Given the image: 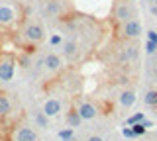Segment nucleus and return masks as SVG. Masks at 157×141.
<instances>
[{
	"mask_svg": "<svg viewBox=\"0 0 157 141\" xmlns=\"http://www.w3.org/2000/svg\"><path fill=\"white\" fill-rule=\"evenodd\" d=\"M43 12L53 20H65L67 16L73 14V8L67 0H47L45 6H43Z\"/></svg>",
	"mask_w": 157,
	"mask_h": 141,
	"instance_id": "obj_5",
	"label": "nucleus"
},
{
	"mask_svg": "<svg viewBox=\"0 0 157 141\" xmlns=\"http://www.w3.org/2000/svg\"><path fill=\"white\" fill-rule=\"evenodd\" d=\"M8 141H37V131L26 124L16 125V128L10 129Z\"/></svg>",
	"mask_w": 157,
	"mask_h": 141,
	"instance_id": "obj_8",
	"label": "nucleus"
},
{
	"mask_svg": "<svg viewBox=\"0 0 157 141\" xmlns=\"http://www.w3.org/2000/svg\"><path fill=\"white\" fill-rule=\"evenodd\" d=\"M144 120H145V116L141 114V112H137V114H134V116H130V118H128L126 124L132 125V124H140V121H144Z\"/></svg>",
	"mask_w": 157,
	"mask_h": 141,
	"instance_id": "obj_20",
	"label": "nucleus"
},
{
	"mask_svg": "<svg viewBox=\"0 0 157 141\" xmlns=\"http://www.w3.org/2000/svg\"><path fill=\"white\" fill-rule=\"evenodd\" d=\"M24 22V10L18 2H0V30H16Z\"/></svg>",
	"mask_w": 157,
	"mask_h": 141,
	"instance_id": "obj_2",
	"label": "nucleus"
},
{
	"mask_svg": "<svg viewBox=\"0 0 157 141\" xmlns=\"http://www.w3.org/2000/svg\"><path fill=\"white\" fill-rule=\"evenodd\" d=\"M137 18V8L134 4V0H114L108 14V22L112 24V28H118L120 24H124L128 20Z\"/></svg>",
	"mask_w": 157,
	"mask_h": 141,
	"instance_id": "obj_3",
	"label": "nucleus"
},
{
	"mask_svg": "<svg viewBox=\"0 0 157 141\" xmlns=\"http://www.w3.org/2000/svg\"><path fill=\"white\" fill-rule=\"evenodd\" d=\"M57 137L63 139V141H73V137H75V129H73V128H65V129L57 131Z\"/></svg>",
	"mask_w": 157,
	"mask_h": 141,
	"instance_id": "obj_17",
	"label": "nucleus"
},
{
	"mask_svg": "<svg viewBox=\"0 0 157 141\" xmlns=\"http://www.w3.org/2000/svg\"><path fill=\"white\" fill-rule=\"evenodd\" d=\"M16 65L18 59L14 53L10 51H0V80L2 82H10L14 79V72H16Z\"/></svg>",
	"mask_w": 157,
	"mask_h": 141,
	"instance_id": "obj_6",
	"label": "nucleus"
},
{
	"mask_svg": "<svg viewBox=\"0 0 157 141\" xmlns=\"http://www.w3.org/2000/svg\"><path fill=\"white\" fill-rule=\"evenodd\" d=\"M147 4H157V0H145Z\"/></svg>",
	"mask_w": 157,
	"mask_h": 141,
	"instance_id": "obj_26",
	"label": "nucleus"
},
{
	"mask_svg": "<svg viewBox=\"0 0 157 141\" xmlns=\"http://www.w3.org/2000/svg\"><path fill=\"white\" fill-rule=\"evenodd\" d=\"M141 124H144L147 129H149V128H153V121H149V120H144V121H141Z\"/></svg>",
	"mask_w": 157,
	"mask_h": 141,
	"instance_id": "obj_25",
	"label": "nucleus"
},
{
	"mask_svg": "<svg viewBox=\"0 0 157 141\" xmlns=\"http://www.w3.org/2000/svg\"><path fill=\"white\" fill-rule=\"evenodd\" d=\"M86 141H104V139H102L100 135H90V137H88Z\"/></svg>",
	"mask_w": 157,
	"mask_h": 141,
	"instance_id": "obj_24",
	"label": "nucleus"
},
{
	"mask_svg": "<svg viewBox=\"0 0 157 141\" xmlns=\"http://www.w3.org/2000/svg\"><path fill=\"white\" fill-rule=\"evenodd\" d=\"M145 106H151V108H157V90H147L144 96Z\"/></svg>",
	"mask_w": 157,
	"mask_h": 141,
	"instance_id": "obj_16",
	"label": "nucleus"
},
{
	"mask_svg": "<svg viewBox=\"0 0 157 141\" xmlns=\"http://www.w3.org/2000/svg\"><path fill=\"white\" fill-rule=\"evenodd\" d=\"M10 112H12V100L6 92L0 90V118L4 120L6 116H10Z\"/></svg>",
	"mask_w": 157,
	"mask_h": 141,
	"instance_id": "obj_13",
	"label": "nucleus"
},
{
	"mask_svg": "<svg viewBox=\"0 0 157 141\" xmlns=\"http://www.w3.org/2000/svg\"><path fill=\"white\" fill-rule=\"evenodd\" d=\"M141 33H144V26H141V20H140V18L128 20L124 24H120L118 28H114L116 41H137Z\"/></svg>",
	"mask_w": 157,
	"mask_h": 141,
	"instance_id": "obj_4",
	"label": "nucleus"
},
{
	"mask_svg": "<svg viewBox=\"0 0 157 141\" xmlns=\"http://www.w3.org/2000/svg\"><path fill=\"white\" fill-rule=\"evenodd\" d=\"M130 128H132V131H134V135H144L145 131H147V128L141 124V121H140V124H132Z\"/></svg>",
	"mask_w": 157,
	"mask_h": 141,
	"instance_id": "obj_19",
	"label": "nucleus"
},
{
	"mask_svg": "<svg viewBox=\"0 0 157 141\" xmlns=\"http://www.w3.org/2000/svg\"><path fill=\"white\" fill-rule=\"evenodd\" d=\"M147 41L157 43V32H155V30H149V32H147Z\"/></svg>",
	"mask_w": 157,
	"mask_h": 141,
	"instance_id": "obj_22",
	"label": "nucleus"
},
{
	"mask_svg": "<svg viewBox=\"0 0 157 141\" xmlns=\"http://www.w3.org/2000/svg\"><path fill=\"white\" fill-rule=\"evenodd\" d=\"M122 133H124V137H128V139L136 137V135H134V131H132V128H124V131H122Z\"/></svg>",
	"mask_w": 157,
	"mask_h": 141,
	"instance_id": "obj_23",
	"label": "nucleus"
},
{
	"mask_svg": "<svg viewBox=\"0 0 157 141\" xmlns=\"http://www.w3.org/2000/svg\"><path fill=\"white\" fill-rule=\"evenodd\" d=\"M81 51H82L81 41L75 39V37H69V39H65V41L61 43V53H63V57H65L69 63L78 61V57H81Z\"/></svg>",
	"mask_w": 157,
	"mask_h": 141,
	"instance_id": "obj_9",
	"label": "nucleus"
},
{
	"mask_svg": "<svg viewBox=\"0 0 157 141\" xmlns=\"http://www.w3.org/2000/svg\"><path fill=\"white\" fill-rule=\"evenodd\" d=\"M77 110H78V114H81L82 121L85 120H94L98 116V108L92 104L90 100H81V104L77 106Z\"/></svg>",
	"mask_w": 157,
	"mask_h": 141,
	"instance_id": "obj_11",
	"label": "nucleus"
},
{
	"mask_svg": "<svg viewBox=\"0 0 157 141\" xmlns=\"http://www.w3.org/2000/svg\"><path fill=\"white\" fill-rule=\"evenodd\" d=\"M33 120H36L37 128L47 129V128H49V120H51V118H47V116L43 114V112H36V114H33Z\"/></svg>",
	"mask_w": 157,
	"mask_h": 141,
	"instance_id": "obj_15",
	"label": "nucleus"
},
{
	"mask_svg": "<svg viewBox=\"0 0 157 141\" xmlns=\"http://www.w3.org/2000/svg\"><path fill=\"white\" fill-rule=\"evenodd\" d=\"M120 106H124V108H130V106L136 104V90H124L120 92Z\"/></svg>",
	"mask_w": 157,
	"mask_h": 141,
	"instance_id": "obj_14",
	"label": "nucleus"
},
{
	"mask_svg": "<svg viewBox=\"0 0 157 141\" xmlns=\"http://www.w3.org/2000/svg\"><path fill=\"white\" fill-rule=\"evenodd\" d=\"M145 51L149 53V55H155V53H157V43H153V41H145Z\"/></svg>",
	"mask_w": 157,
	"mask_h": 141,
	"instance_id": "obj_21",
	"label": "nucleus"
},
{
	"mask_svg": "<svg viewBox=\"0 0 157 141\" xmlns=\"http://www.w3.org/2000/svg\"><path fill=\"white\" fill-rule=\"evenodd\" d=\"M65 121H67L69 128L75 129V128H78V125L82 124V118H81V114H78L77 108H69L67 114H65Z\"/></svg>",
	"mask_w": 157,
	"mask_h": 141,
	"instance_id": "obj_12",
	"label": "nucleus"
},
{
	"mask_svg": "<svg viewBox=\"0 0 157 141\" xmlns=\"http://www.w3.org/2000/svg\"><path fill=\"white\" fill-rule=\"evenodd\" d=\"M155 110H157V108H155Z\"/></svg>",
	"mask_w": 157,
	"mask_h": 141,
	"instance_id": "obj_27",
	"label": "nucleus"
},
{
	"mask_svg": "<svg viewBox=\"0 0 157 141\" xmlns=\"http://www.w3.org/2000/svg\"><path fill=\"white\" fill-rule=\"evenodd\" d=\"M41 112L47 116V118H57L59 114L63 112V104L59 98H47L41 106Z\"/></svg>",
	"mask_w": 157,
	"mask_h": 141,
	"instance_id": "obj_10",
	"label": "nucleus"
},
{
	"mask_svg": "<svg viewBox=\"0 0 157 141\" xmlns=\"http://www.w3.org/2000/svg\"><path fill=\"white\" fill-rule=\"evenodd\" d=\"M63 41H65V39H63L61 33H51V37H49V45H51V47H61Z\"/></svg>",
	"mask_w": 157,
	"mask_h": 141,
	"instance_id": "obj_18",
	"label": "nucleus"
},
{
	"mask_svg": "<svg viewBox=\"0 0 157 141\" xmlns=\"http://www.w3.org/2000/svg\"><path fill=\"white\" fill-rule=\"evenodd\" d=\"M39 69H43L45 72H49V75H59L63 69H65V63H63V57L57 55L55 51H49L45 53V55L41 57V59L37 61Z\"/></svg>",
	"mask_w": 157,
	"mask_h": 141,
	"instance_id": "obj_7",
	"label": "nucleus"
},
{
	"mask_svg": "<svg viewBox=\"0 0 157 141\" xmlns=\"http://www.w3.org/2000/svg\"><path fill=\"white\" fill-rule=\"evenodd\" d=\"M18 33H20V39H22V47L28 49V51H33L37 45H41V43L47 39L45 26L39 20H33V18L24 20Z\"/></svg>",
	"mask_w": 157,
	"mask_h": 141,
	"instance_id": "obj_1",
	"label": "nucleus"
}]
</instances>
